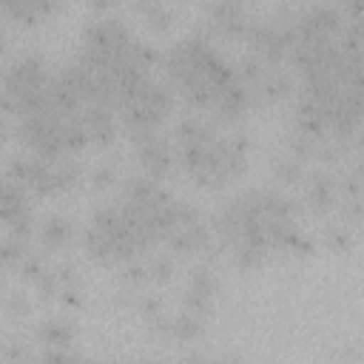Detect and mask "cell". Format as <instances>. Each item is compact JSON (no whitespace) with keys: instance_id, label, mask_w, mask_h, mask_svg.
Instances as JSON below:
<instances>
[{"instance_id":"obj_6","label":"cell","mask_w":364,"mask_h":364,"mask_svg":"<svg viewBox=\"0 0 364 364\" xmlns=\"http://www.w3.org/2000/svg\"><path fill=\"white\" fill-rule=\"evenodd\" d=\"M0 219L9 222L11 228L26 225L28 219V205L23 196V185L17 179H0Z\"/></svg>"},{"instance_id":"obj_3","label":"cell","mask_w":364,"mask_h":364,"mask_svg":"<svg viewBox=\"0 0 364 364\" xmlns=\"http://www.w3.org/2000/svg\"><path fill=\"white\" fill-rule=\"evenodd\" d=\"M168 85L176 88L191 105L233 119L253 105L250 88L208 37H185L165 57Z\"/></svg>"},{"instance_id":"obj_1","label":"cell","mask_w":364,"mask_h":364,"mask_svg":"<svg viewBox=\"0 0 364 364\" xmlns=\"http://www.w3.org/2000/svg\"><path fill=\"white\" fill-rule=\"evenodd\" d=\"M182 202L173 199L154 176L128 179L119 199L94 210L88 225V250L94 259L117 264L165 242Z\"/></svg>"},{"instance_id":"obj_4","label":"cell","mask_w":364,"mask_h":364,"mask_svg":"<svg viewBox=\"0 0 364 364\" xmlns=\"http://www.w3.org/2000/svg\"><path fill=\"white\" fill-rule=\"evenodd\" d=\"M173 136H176L179 162L196 185H208V188L228 185L247 165V142L239 134L219 131L210 119L182 117Z\"/></svg>"},{"instance_id":"obj_10","label":"cell","mask_w":364,"mask_h":364,"mask_svg":"<svg viewBox=\"0 0 364 364\" xmlns=\"http://www.w3.org/2000/svg\"><path fill=\"white\" fill-rule=\"evenodd\" d=\"M0 48H3V34H0Z\"/></svg>"},{"instance_id":"obj_2","label":"cell","mask_w":364,"mask_h":364,"mask_svg":"<svg viewBox=\"0 0 364 364\" xmlns=\"http://www.w3.org/2000/svg\"><path fill=\"white\" fill-rule=\"evenodd\" d=\"M213 230L242 267L301 245L296 205L273 188H253L225 202L213 216Z\"/></svg>"},{"instance_id":"obj_7","label":"cell","mask_w":364,"mask_h":364,"mask_svg":"<svg viewBox=\"0 0 364 364\" xmlns=\"http://www.w3.org/2000/svg\"><path fill=\"white\" fill-rule=\"evenodd\" d=\"M60 0H0V11L20 23H37L57 9Z\"/></svg>"},{"instance_id":"obj_8","label":"cell","mask_w":364,"mask_h":364,"mask_svg":"<svg viewBox=\"0 0 364 364\" xmlns=\"http://www.w3.org/2000/svg\"><path fill=\"white\" fill-rule=\"evenodd\" d=\"M304 196L316 210H327L336 202V182L327 173H310L304 185Z\"/></svg>"},{"instance_id":"obj_9","label":"cell","mask_w":364,"mask_h":364,"mask_svg":"<svg viewBox=\"0 0 364 364\" xmlns=\"http://www.w3.org/2000/svg\"><path fill=\"white\" fill-rule=\"evenodd\" d=\"M68 236H71V222H65V219H60V216H51V219L43 225V242H46V245H63Z\"/></svg>"},{"instance_id":"obj_5","label":"cell","mask_w":364,"mask_h":364,"mask_svg":"<svg viewBox=\"0 0 364 364\" xmlns=\"http://www.w3.org/2000/svg\"><path fill=\"white\" fill-rule=\"evenodd\" d=\"M131 139H134V145H136V154H139V162H142V168L148 171V176H162L168 168H171V159H173V154H171V145L156 134V128L154 131H136V134H131Z\"/></svg>"}]
</instances>
